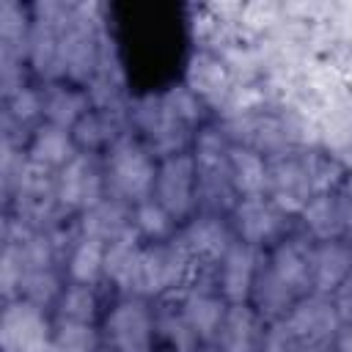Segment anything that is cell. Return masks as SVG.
Wrapping results in <instances>:
<instances>
[{
	"mask_svg": "<svg viewBox=\"0 0 352 352\" xmlns=\"http://www.w3.org/2000/svg\"><path fill=\"white\" fill-rule=\"evenodd\" d=\"M308 294H314L311 239L302 234H289L283 242L264 250L248 305L264 322H275L283 319Z\"/></svg>",
	"mask_w": 352,
	"mask_h": 352,
	"instance_id": "cell-1",
	"label": "cell"
},
{
	"mask_svg": "<svg viewBox=\"0 0 352 352\" xmlns=\"http://www.w3.org/2000/svg\"><path fill=\"white\" fill-rule=\"evenodd\" d=\"M157 165L160 160L138 138L132 135L124 138L102 157L107 198H116L126 206H138L140 201H148L154 192Z\"/></svg>",
	"mask_w": 352,
	"mask_h": 352,
	"instance_id": "cell-2",
	"label": "cell"
},
{
	"mask_svg": "<svg viewBox=\"0 0 352 352\" xmlns=\"http://www.w3.org/2000/svg\"><path fill=\"white\" fill-rule=\"evenodd\" d=\"M157 308L138 294H118L102 314V346L113 352H154Z\"/></svg>",
	"mask_w": 352,
	"mask_h": 352,
	"instance_id": "cell-3",
	"label": "cell"
},
{
	"mask_svg": "<svg viewBox=\"0 0 352 352\" xmlns=\"http://www.w3.org/2000/svg\"><path fill=\"white\" fill-rule=\"evenodd\" d=\"M151 198L179 223L184 226L201 212V192H198V170L192 151L162 157L157 165L154 192Z\"/></svg>",
	"mask_w": 352,
	"mask_h": 352,
	"instance_id": "cell-4",
	"label": "cell"
},
{
	"mask_svg": "<svg viewBox=\"0 0 352 352\" xmlns=\"http://www.w3.org/2000/svg\"><path fill=\"white\" fill-rule=\"evenodd\" d=\"M289 220H294V217L286 214L280 206H275L267 195L239 198L234 204V209L228 212V226L234 231V239L245 242L261 253L275 248L278 242H283L292 234Z\"/></svg>",
	"mask_w": 352,
	"mask_h": 352,
	"instance_id": "cell-5",
	"label": "cell"
},
{
	"mask_svg": "<svg viewBox=\"0 0 352 352\" xmlns=\"http://www.w3.org/2000/svg\"><path fill=\"white\" fill-rule=\"evenodd\" d=\"M286 330L294 341V352H330L333 341L341 330L338 314L327 294L302 297L286 316Z\"/></svg>",
	"mask_w": 352,
	"mask_h": 352,
	"instance_id": "cell-6",
	"label": "cell"
},
{
	"mask_svg": "<svg viewBox=\"0 0 352 352\" xmlns=\"http://www.w3.org/2000/svg\"><path fill=\"white\" fill-rule=\"evenodd\" d=\"M179 245L184 248L187 258L198 272H212L226 256V250L234 245V231L228 226V214H214V212H198L192 220H187L179 234Z\"/></svg>",
	"mask_w": 352,
	"mask_h": 352,
	"instance_id": "cell-7",
	"label": "cell"
},
{
	"mask_svg": "<svg viewBox=\"0 0 352 352\" xmlns=\"http://www.w3.org/2000/svg\"><path fill=\"white\" fill-rule=\"evenodd\" d=\"M55 198L60 209L77 212V214L102 204L107 198L102 157L77 154L72 162H66L55 173Z\"/></svg>",
	"mask_w": 352,
	"mask_h": 352,
	"instance_id": "cell-8",
	"label": "cell"
},
{
	"mask_svg": "<svg viewBox=\"0 0 352 352\" xmlns=\"http://www.w3.org/2000/svg\"><path fill=\"white\" fill-rule=\"evenodd\" d=\"M50 314L22 297L8 300L0 319V344L3 352H50L52 341Z\"/></svg>",
	"mask_w": 352,
	"mask_h": 352,
	"instance_id": "cell-9",
	"label": "cell"
},
{
	"mask_svg": "<svg viewBox=\"0 0 352 352\" xmlns=\"http://www.w3.org/2000/svg\"><path fill=\"white\" fill-rule=\"evenodd\" d=\"M270 160V173H267V198L280 206L286 214L297 217L302 206L314 198L308 165H305V151H280Z\"/></svg>",
	"mask_w": 352,
	"mask_h": 352,
	"instance_id": "cell-10",
	"label": "cell"
},
{
	"mask_svg": "<svg viewBox=\"0 0 352 352\" xmlns=\"http://www.w3.org/2000/svg\"><path fill=\"white\" fill-rule=\"evenodd\" d=\"M261 250L236 242L226 250V256L220 258L214 278H212V289L228 302V305H248L250 302V292L261 267Z\"/></svg>",
	"mask_w": 352,
	"mask_h": 352,
	"instance_id": "cell-11",
	"label": "cell"
},
{
	"mask_svg": "<svg viewBox=\"0 0 352 352\" xmlns=\"http://www.w3.org/2000/svg\"><path fill=\"white\" fill-rule=\"evenodd\" d=\"M124 138H129V124L121 116V110L113 104H94L74 126L72 140L80 154L88 157H104L113 146H118Z\"/></svg>",
	"mask_w": 352,
	"mask_h": 352,
	"instance_id": "cell-12",
	"label": "cell"
},
{
	"mask_svg": "<svg viewBox=\"0 0 352 352\" xmlns=\"http://www.w3.org/2000/svg\"><path fill=\"white\" fill-rule=\"evenodd\" d=\"M179 311L201 346H214L223 319L228 314V302L212 286H198L179 294Z\"/></svg>",
	"mask_w": 352,
	"mask_h": 352,
	"instance_id": "cell-13",
	"label": "cell"
},
{
	"mask_svg": "<svg viewBox=\"0 0 352 352\" xmlns=\"http://www.w3.org/2000/svg\"><path fill=\"white\" fill-rule=\"evenodd\" d=\"M352 272V242L327 239L311 242V280L316 294H333Z\"/></svg>",
	"mask_w": 352,
	"mask_h": 352,
	"instance_id": "cell-14",
	"label": "cell"
},
{
	"mask_svg": "<svg viewBox=\"0 0 352 352\" xmlns=\"http://www.w3.org/2000/svg\"><path fill=\"white\" fill-rule=\"evenodd\" d=\"M41 104L47 124L72 129L94 107V99L88 94V85L72 80H52L47 88H41Z\"/></svg>",
	"mask_w": 352,
	"mask_h": 352,
	"instance_id": "cell-15",
	"label": "cell"
},
{
	"mask_svg": "<svg viewBox=\"0 0 352 352\" xmlns=\"http://www.w3.org/2000/svg\"><path fill=\"white\" fill-rule=\"evenodd\" d=\"M25 154H28V162H33V165H38L44 170L58 173L80 151H77V146L72 140V129H63V126L41 121V124L33 126L30 140L25 146Z\"/></svg>",
	"mask_w": 352,
	"mask_h": 352,
	"instance_id": "cell-16",
	"label": "cell"
},
{
	"mask_svg": "<svg viewBox=\"0 0 352 352\" xmlns=\"http://www.w3.org/2000/svg\"><path fill=\"white\" fill-rule=\"evenodd\" d=\"M300 231L311 242H327V239H344V209L338 192L314 195L302 212L297 214Z\"/></svg>",
	"mask_w": 352,
	"mask_h": 352,
	"instance_id": "cell-17",
	"label": "cell"
},
{
	"mask_svg": "<svg viewBox=\"0 0 352 352\" xmlns=\"http://www.w3.org/2000/svg\"><path fill=\"white\" fill-rule=\"evenodd\" d=\"M267 173H270V160L245 146V143H231L228 148V176L234 184V192L239 198H256L267 195Z\"/></svg>",
	"mask_w": 352,
	"mask_h": 352,
	"instance_id": "cell-18",
	"label": "cell"
},
{
	"mask_svg": "<svg viewBox=\"0 0 352 352\" xmlns=\"http://www.w3.org/2000/svg\"><path fill=\"white\" fill-rule=\"evenodd\" d=\"M261 330H264V319L250 305H228L214 349L217 352H261L258 349Z\"/></svg>",
	"mask_w": 352,
	"mask_h": 352,
	"instance_id": "cell-19",
	"label": "cell"
},
{
	"mask_svg": "<svg viewBox=\"0 0 352 352\" xmlns=\"http://www.w3.org/2000/svg\"><path fill=\"white\" fill-rule=\"evenodd\" d=\"M104 253L107 245L91 236H82L77 231V239L66 248L63 256V275L66 283H82V286H99L104 280Z\"/></svg>",
	"mask_w": 352,
	"mask_h": 352,
	"instance_id": "cell-20",
	"label": "cell"
},
{
	"mask_svg": "<svg viewBox=\"0 0 352 352\" xmlns=\"http://www.w3.org/2000/svg\"><path fill=\"white\" fill-rule=\"evenodd\" d=\"M143 250V239L129 228L118 239L107 245L104 253V280L116 289V294H132V280L138 270V258Z\"/></svg>",
	"mask_w": 352,
	"mask_h": 352,
	"instance_id": "cell-21",
	"label": "cell"
},
{
	"mask_svg": "<svg viewBox=\"0 0 352 352\" xmlns=\"http://www.w3.org/2000/svg\"><path fill=\"white\" fill-rule=\"evenodd\" d=\"M55 322H77V324H96L99 319V297L96 286H82V283H66L55 308H52Z\"/></svg>",
	"mask_w": 352,
	"mask_h": 352,
	"instance_id": "cell-22",
	"label": "cell"
},
{
	"mask_svg": "<svg viewBox=\"0 0 352 352\" xmlns=\"http://www.w3.org/2000/svg\"><path fill=\"white\" fill-rule=\"evenodd\" d=\"M201 341L187 327L179 305L157 308V330H154V352H198Z\"/></svg>",
	"mask_w": 352,
	"mask_h": 352,
	"instance_id": "cell-23",
	"label": "cell"
},
{
	"mask_svg": "<svg viewBox=\"0 0 352 352\" xmlns=\"http://www.w3.org/2000/svg\"><path fill=\"white\" fill-rule=\"evenodd\" d=\"M179 223L154 201H140L138 206H132V231L146 242V245H157V242H170L179 234Z\"/></svg>",
	"mask_w": 352,
	"mask_h": 352,
	"instance_id": "cell-24",
	"label": "cell"
},
{
	"mask_svg": "<svg viewBox=\"0 0 352 352\" xmlns=\"http://www.w3.org/2000/svg\"><path fill=\"white\" fill-rule=\"evenodd\" d=\"M102 336L96 324H77V322H55L50 352H99Z\"/></svg>",
	"mask_w": 352,
	"mask_h": 352,
	"instance_id": "cell-25",
	"label": "cell"
},
{
	"mask_svg": "<svg viewBox=\"0 0 352 352\" xmlns=\"http://www.w3.org/2000/svg\"><path fill=\"white\" fill-rule=\"evenodd\" d=\"M330 302L338 314L341 324H352V272L344 278V283L330 294Z\"/></svg>",
	"mask_w": 352,
	"mask_h": 352,
	"instance_id": "cell-26",
	"label": "cell"
},
{
	"mask_svg": "<svg viewBox=\"0 0 352 352\" xmlns=\"http://www.w3.org/2000/svg\"><path fill=\"white\" fill-rule=\"evenodd\" d=\"M330 352H352V324H341Z\"/></svg>",
	"mask_w": 352,
	"mask_h": 352,
	"instance_id": "cell-27",
	"label": "cell"
},
{
	"mask_svg": "<svg viewBox=\"0 0 352 352\" xmlns=\"http://www.w3.org/2000/svg\"><path fill=\"white\" fill-rule=\"evenodd\" d=\"M99 352H113V349H107V346H99Z\"/></svg>",
	"mask_w": 352,
	"mask_h": 352,
	"instance_id": "cell-28",
	"label": "cell"
}]
</instances>
